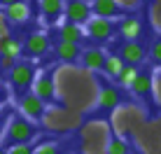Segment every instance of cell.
<instances>
[{
	"label": "cell",
	"mask_w": 161,
	"mask_h": 154,
	"mask_svg": "<svg viewBox=\"0 0 161 154\" xmlns=\"http://www.w3.org/2000/svg\"><path fill=\"white\" fill-rule=\"evenodd\" d=\"M129 93L133 96L136 105H140L145 110L147 122L161 119V103L157 98V91H154V65L152 63H142L140 65L136 80H133L131 86H129Z\"/></svg>",
	"instance_id": "1"
},
{
	"label": "cell",
	"mask_w": 161,
	"mask_h": 154,
	"mask_svg": "<svg viewBox=\"0 0 161 154\" xmlns=\"http://www.w3.org/2000/svg\"><path fill=\"white\" fill-rule=\"evenodd\" d=\"M96 84H98V98H96V112L98 114H110L114 112V110L124 107V105H131L133 96H129V89H121V86L117 84V82L108 80V77H96Z\"/></svg>",
	"instance_id": "2"
},
{
	"label": "cell",
	"mask_w": 161,
	"mask_h": 154,
	"mask_svg": "<svg viewBox=\"0 0 161 154\" xmlns=\"http://www.w3.org/2000/svg\"><path fill=\"white\" fill-rule=\"evenodd\" d=\"M37 133L40 131H37L35 122H31L24 114H14L9 119V124L5 126V140H7V145H14V142H33L37 138Z\"/></svg>",
	"instance_id": "3"
},
{
	"label": "cell",
	"mask_w": 161,
	"mask_h": 154,
	"mask_svg": "<svg viewBox=\"0 0 161 154\" xmlns=\"http://www.w3.org/2000/svg\"><path fill=\"white\" fill-rule=\"evenodd\" d=\"M84 33L93 45H108L112 37H117V21L103 19V16H91L84 24Z\"/></svg>",
	"instance_id": "4"
},
{
	"label": "cell",
	"mask_w": 161,
	"mask_h": 154,
	"mask_svg": "<svg viewBox=\"0 0 161 154\" xmlns=\"http://www.w3.org/2000/svg\"><path fill=\"white\" fill-rule=\"evenodd\" d=\"M35 63L28 61V58H16L14 65L9 68V84L14 86V91L19 93H24V91H28L31 86H33V80H35Z\"/></svg>",
	"instance_id": "5"
},
{
	"label": "cell",
	"mask_w": 161,
	"mask_h": 154,
	"mask_svg": "<svg viewBox=\"0 0 161 154\" xmlns=\"http://www.w3.org/2000/svg\"><path fill=\"white\" fill-rule=\"evenodd\" d=\"M112 52L124 63H133V65L147 63V42L142 40H119Z\"/></svg>",
	"instance_id": "6"
},
{
	"label": "cell",
	"mask_w": 161,
	"mask_h": 154,
	"mask_svg": "<svg viewBox=\"0 0 161 154\" xmlns=\"http://www.w3.org/2000/svg\"><path fill=\"white\" fill-rule=\"evenodd\" d=\"M19 112L24 114V117H28L31 122H42L44 114H47V103L42 101L40 96H35V93H28L24 91L19 96Z\"/></svg>",
	"instance_id": "7"
},
{
	"label": "cell",
	"mask_w": 161,
	"mask_h": 154,
	"mask_svg": "<svg viewBox=\"0 0 161 154\" xmlns=\"http://www.w3.org/2000/svg\"><path fill=\"white\" fill-rule=\"evenodd\" d=\"M33 93L40 96L47 105H58V96H56V82H54V75L52 73H42V75H35L33 80Z\"/></svg>",
	"instance_id": "8"
},
{
	"label": "cell",
	"mask_w": 161,
	"mask_h": 154,
	"mask_svg": "<svg viewBox=\"0 0 161 154\" xmlns=\"http://www.w3.org/2000/svg\"><path fill=\"white\" fill-rule=\"evenodd\" d=\"M91 12L93 16H103V19H119V16L133 12V7H124L117 0H91Z\"/></svg>",
	"instance_id": "9"
},
{
	"label": "cell",
	"mask_w": 161,
	"mask_h": 154,
	"mask_svg": "<svg viewBox=\"0 0 161 154\" xmlns=\"http://www.w3.org/2000/svg\"><path fill=\"white\" fill-rule=\"evenodd\" d=\"M63 12H65V19L68 21H75V24H80V26H84L93 16L91 3H86V0H65Z\"/></svg>",
	"instance_id": "10"
},
{
	"label": "cell",
	"mask_w": 161,
	"mask_h": 154,
	"mask_svg": "<svg viewBox=\"0 0 161 154\" xmlns=\"http://www.w3.org/2000/svg\"><path fill=\"white\" fill-rule=\"evenodd\" d=\"M21 45H24V54L31 56V58L44 56V54L52 49V42H49V37L44 35V33H31L26 40H21Z\"/></svg>",
	"instance_id": "11"
},
{
	"label": "cell",
	"mask_w": 161,
	"mask_h": 154,
	"mask_svg": "<svg viewBox=\"0 0 161 154\" xmlns=\"http://www.w3.org/2000/svg\"><path fill=\"white\" fill-rule=\"evenodd\" d=\"M105 49L101 45H93V47H86L82 49V56H80V63L84 65L89 73H101L103 68V61H105Z\"/></svg>",
	"instance_id": "12"
},
{
	"label": "cell",
	"mask_w": 161,
	"mask_h": 154,
	"mask_svg": "<svg viewBox=\"0 0 161 154\" xmlns=\"http://www.w3.org/2000/svg\"><path fill=\"white\" fill-rule=\"evenodd\" d=\"M54 56L58 58L61 63H80V56H82V47L77 42H68V40H56L54 45Z\"/></svg>",
	"instance_id": "13"
},
{
	"label": "cell",
	"mask_w": 161,
	"mask_h": 154,
	"mask_svg": "<svg viewBox=\"0 0 161 154\" xmlns=\"http://www.w3.org/2000/svg\"><path fill=\"white\" fill-rule=\"evenodd\" d=\"M5 16H7L9 24L24 26L31 21V5L26 0H16L12 5H5Z\"/></svg>",
	"instance_id": "14"
},
{
	"label": "cell",
	"mask_w": 161,
	"mask_h": 154,
	"mask_svg": "<svg viewBox=\"0 0 161 154\" xmlns=\"http://www.w3.org/2000/svg\"><path fill=\"white\" fill-rule=\"evenodd\" d=\"M58 40H68V42H77V45H82V40H84V30H82L80 24L65 19L63 24L58 26Z\"/></svg>",
	"instance_id": "15"
},
{
	"label": "cell",
	"mask_w": 161,
	"mask_h": 154,
	"mask_svg": "<svg viewBox=\"0 0 161 154\" xmlns=\"http://www.w3.org/2000/svg\"><path fill=\"white\" fill-rule=\"evenodd\" d=\"M147 63L161 68V30H152L147 40Z\"/></svg>",
	"instance_id": "16"
},
{
	"label": "cell",
	"mask_w": 161,
	"mask_h": 154,
	"mask_svg": "<svg viewBox=\"0 0 161 154\" xmlns=\"http://www.w3.org/2000/svg\"><path fill=\"white\" fill-rule=\"evenodd\" d=\"M40 12L49 24H54L63 14V0H40Z\"/></svg>",
	"instance_id": "17"
},
{
	"label": "cell",
	"mask_w": 161,
	"mask_h": 154,
	"mask_svg": "<svg viewBox=\"0 0 161 154\" xmlns=\"http://www.w3.org/2000/svg\"><path fill=\"white\" fill-rule=\"evenodd\" d=\"M131 152H133V147H131L129 138H121V135H117V133H110L105 154H131Z\"/></svg>",
	"instance_id": "18"
},
{
	"label": "cell",
	"mask_w": 161,
	"mask_h": 154,
	"mask_svg": "<svg viewBox=\"0 0 161 154\" xmlns=\"http://www.w3.org/2000/svg\"><path fill=\"white\" fill-rule=\"evenodd\" d=\"M121 65H124V61L117 56L114 52H110V54H105V61H103V68H101V73L108 77V80H117V75H119V70H121Z\"/></svg>",
	"instance_id": "19"
},
{
	"label": "cell",
	"mask_w": 161,
	"mask_h": 154,
	"mask_svg": "<svg viewBox=\"0 0 161 154\" xmlns=\"http://www.w3.org/2000/svg\"><path fill=\"white\" fill-rule=\"evenodd\" d=\"M138 70H140V65H133V63H124L121 65V70H119V75H117V84L121 86V89H129L131 86V82L136 80V75H138Z\"/></svg>",
	"instance_id": "20"
},
{
	"label": "cell",
	"mask_w": 161,
	"mask_h": 154,
	"mask_svg": "<svg viewBox=\"0 0 161 154\" xmlns=\"http://www.w3.org/2000/svg\"><path fill=\"white\" fill-rule=\"evenodd\" d=\"M21 54H24V45H21V40H16L12 35V40L5 45V49L0 52V56H12V58H21Z\"/></svg>",
	"instance_id": "21"
},
{
	"label": "cell",
	"mask_w": 161,
	"mask_h": 154,
	"mask_svg": "<svg viewBox=\"0 0 161 154\" xmlns=\"http://www.w3.org/2000/svg\"><path fill=\"white\" fill-rule=\"evenodd\" d=\"M33 154H61V147H58V142L47 140V142H42V145H37L35 150H33Z\"/></svg>",
	"instance_id": "22"
},
{
	"label": "cell",
	"mask_w": 161,
	"mask_h": 154,
	"mask_svg": "<svg viewBox=\"0 0 161 154\" xmlns=\"http://www.w3.org/2000/svg\"><path fill=\"white\" fill-rule=\"evenodd\" d=\"M33 142H14L7 147V154H33Z\"/></svg>",
	"instance_id": "23"
},
{
	"label": "cell",
	"mask_w": 161,
	"mask_h": 154,
	"mask_svg": "<svg viewBox=\"0 0 161 154\" xmlns=\"http://www.w3.org/2000/svg\"><path fill=\"white\" fill-rule=\"evenodd\" d=\"M14 61H16V58H12V56H0V68H3V70H9V68L14 65Z\"/></svg>",
	"instance_id": "24"
},
{
	"label": "cell",
	"mask_w": 161,
	"mask_h": 154,
	"mask_svg": "<svg viewBox=\"0 0 161 154\" xmlns=\"http://www.w3.org/2000/svg\"><path fill=\"white\" fill-rule=\"evenodd\" d=\"M3 33H9V21L7 16H5V12H0V35Z\"/></svg>",
	"instance_id": "25"
},
{
	"label": "cell",
	"mask_w": 161,
	"mask_h": 154,
	"mask_svg": "<svg viewBox=\"0 0 161 154\" xmlns=\"http://www.w3.org/2000/svg\"><path fill=\"white\" fill-rule=\"evenodd\" d=\"M5 101H7V89H5V86L0 84V105H3Z\"/></svg>",
	"instance_id": "26"
},
{
	"label": "cell",
	"mask_w": 161,
	"mask_h": 154,
	"mask_svg": "<svg viewBox=\"0 0 161 154\" xmlns=\"http://www.w3.org/2000/svg\"><path fill=\"white\" fill-rule=\"evenodd\" d=\"M5 138V117L0 114V140Z\"/></svg>",
	"instance_id": "27"
},
{
	"label": "cell",
	"mask_w": 161,
	"mask_h": 154,
	"mask_svg": "<svg viewBox=\"0 0 161 154\" xmlns=\"http://www.w3.org/2000/svg\"><path fill=\"white\" fill-rule=\"evenodd\" d=\"M12 3H16V0H0V5H3V7H5V5H12Z\"/></svg>",
	"instance_id": "28"
},
{
	"label": "cell",
	"mask_w": 161,
	"mask_h": 154,
	"mask_svg": "<svg viewBox=\"0 0 161 154\" xmlns=\"http://www.w3.org/2000/svg\"><path fill=\"white\" fill-rule=\"evenodd\" d=\"M0 154H7V150H5V147H0Z\"/></svg>",
	"instance_id": "29"
},
{
	"label": "cell",
	"mask_w": 161,
	"mask_h": 154,
	"mask_svg": "<svg viewBox=\"0 0 161 154\" xmlns=\"http://www.w3.org/2000/svg\"><path fill=\"white\" fill-rule=\"evenodd\" d=\"M61 154H73V152H61Z\"/></svg>",
	"instance_id": "30"
},
{
	"label": "cell",
	"mask_w": 161,
	"mask_h": 154,
	"mask_svg": "<svg viewBox=\"0 0 161 154\" xmlns=\"http://www.w3.org/2000/svg\"><path fill=\"white\" fill-rule=\"evenodd\" d=\"M131 154H140V152H131Z\"/></svg>",
	"instance_id": "31"
}]
</instances>
